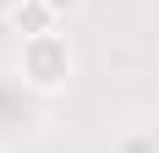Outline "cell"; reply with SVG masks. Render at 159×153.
I'll use <instances>...</instances> for the list:
<instances>
[{"label": "cell", "mask_w": 159, "mask_h": 153, "mask_svg": "<svg viewBox=\"0 0 159 153\" xmlns=\"http://www.w3.org/2000/svg\"><path fill=\"white\" fill-rule=\"evenodd\" d=\"M55 22H61V16H55V6H49V0H22V6L11 11V28L22 33V38H39V33H55Z\"/></svg>", "instance_id": "7a4b0ae2"}, {"label": "cell", "mask_w": 159, "mask_h": 153, "mask_svg": "<svg viewBox=\"0 0 159 153\" xmlns=\"http://www.w3.org/2000/svg\"><path fill=\"white\" fill-rule=\"evenodd\" d=\"M16 6H22V0H0V11H6V16H11V11H16Z\"/></svg>", "instance_id": "277c9868"}, {"label": "cell", "mask_w": 159, "mask_h": 153, "mask_svg": "<svg viewBox=\"0 0 159 153\" xmlns=\"http://www.w3.org/2000/svg\"><path fill=\"white\" fill-rule=\"evenodd\" d=\"M49 6H55V16H71V11L82 6V0H49Z\"/></svg>", "instance_id": "3957f363"}, {"label": "cell", "mask_w": 159, "mask_h": 153, "mask_svg": "<svg viewBox=\"0 0 159 153\" xmlns=\"http://www.w3.org/2000/svg\"><path fill=\"white\" fill-rule=\"evenodd\" d=\"M77 76V55L61 33H39V38H22V82L33 93H66V82Z\"/></svg>", "instance_id": "6da1fadb"}]
</instances>
